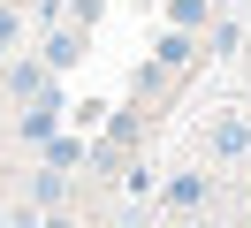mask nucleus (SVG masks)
I'll return each instance as SVG.
<instances>
[{"label":"nucleus","instance_id":"2","mask_svg":"<svg viewBox=\"0 0 251 228\" xmlns=\"http://www.w3.org/2000/svg\"><path fill=\"white\" fill-rule=\"evenodd\" d=\"M168 205H183V213L205 205V175H175V182H168Z\"/></svg>","mask_w":251,"mask_h":228},{"label":"nucleus","instance_id":"1","mask_svg":"<svg viewBox=\"0 0 251 228\" xmlns=\"http://www.w3.org/2000/svg\"><path fill=\"white\" fill-rule=\"evenodd\" d=\"M205 145H213V160H236V152L251 145V129H244V122H236V114H221L213 129H205Z\"/></svg>","mask_w":251,"mask_h":228}]
</instances>
